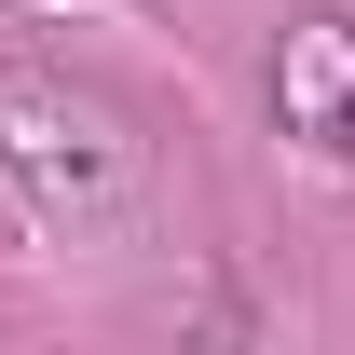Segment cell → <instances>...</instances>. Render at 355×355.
<instances>
[{"mask_svg":"<svg viewBox=\"0 0 355 355\" xmlns=\"http://www.w3.org/2000/svg\"><path fill=\"white\" fill-rule=\"evenodd\" d=\"M0 178L42 232H123L137 219V137L83 83H0Z\"/></svg>","mask_w":355,"mask_h":355,"instance_id":"1","label":"cell"},{"mask_svg":"<svg viewBox=\"0 0 355 355\" xmlns=\"http://www.w3.org/2000/svg\"><path fill=\"white\" fill-rule=\"evenodd\" d=\"M273 137L355 178V14H287V42H273Z\"/></svg>","mask_w":355,"mask_h":355,"instance_id":"2","label":"cell"}]
</instances>
